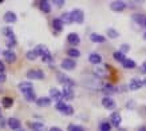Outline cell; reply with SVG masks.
Listing matches in <instances>:
<instances>
[{
	"instance_id": "21",
	"label": "cell",
	"mask_w": 146,
	"mask_h": 131,
	"mask_svg": "<svg viewBox=\"0 0 146 131\" xmlns=\"http://www.w3.org/2000/svg\"><path fill=\"white\" fill-rule=\"evenodd\" d=\"M22 94L24 95L26 101H28V102H34V101H36V95H35V92H34V90H27V91L22 92Z\"/></svg>"
},
{
	"instance_id": "32",
	"label": "cell",
	"mask_w": 146,
	"mask_h": 131,
	"mask_svg": "<svg viewBox=\"0 0 146 131\" xmlns=\"http://www.w3.org/2000/svg\"><path fill=\"white\" fill-rule=\"evenodd\" d=\"M67 54H68L70 58H79L80 56V51L76 50V48H70V50L67 51Z\"/></svg>"
},
{
	"instance_id": "12",
	"label": "cell",
	"mask_w": 146,
	"mask_h": 131,
	"mask_svg": "<svg viewBox=\"0 0 146 131\" xmlns=\"http://www.w3.org/2000/svg\"><path fill=\"white\" fill-rule=\"evenodd\" d=\"M143 86V80H139V79L134 78L130 80V83H129V88L130 90H138V88H141Z\"/></svg>"
},
{
	"instance_id": "9",
	"label": "cell",
	"mask_w": 146,
	"mask_h": 131,
	"mask_svg": "<svg viewBox=\"0 0 146 131\" xmlns=\"http://www.w3.org/2000/svg\"><path fill=\"white\" fill-rule=\"evenodd\" d=\"M102 106H103L105 109H107V110H114L115 107H117L115 102L113 101L111 98H109V96H106V98H103V99H102Z\"/></svg>"
},
{
	"instance_id": "34",
	"label": "cell",
	"mask_w": 146,
	"mask_h": 131,
	"mask_svg": "<svg viewBox=\"0 0 146 131\" xmlns=\"http://www.w3.org/2000/svg\"><path fill=\"white\" fill-rule=\"evenodd\" d=\"M122 66H123L125 68H134V67H135V62H134L133 59H126V60L122 63Z\"/></svg>"
},
{
	"instance_id": "24",
	"label": "cell",
	"mask_w": 146,
	"mask_h": 131,
	"mask_svg": "<svg viewBox=\"0 0 146 131\" xmlns=\"http://www.w3.org/2000/svg\"><path fill=\"white\" fill-rule=\"evenodd\" d=\"M19 90L24 92L27 90H34V86H32L31 82H22V83H19Z\"/></svg>"
},
{
	"instance_id": "35",
	"label": "cell",
	"mask_w": 146,
	"mask_h": 131,
	"mask_svg": "<svg viewBox=\"0 0 146 131\" xmlns=\"http://www.w3.org/2000/svg\"><path fill=\"white\" fill-rule=\"evenodd\" d=\"M26 56H27V59H28V60H31V62H32V60H35V59H36L38 56H39V55L36 54L35 50H31V51H28V52H27Z\"/></svg>"
},
{
	"instance_id": "38",
	"label": "cell",
	"mask_w": 146,
	"mask_h": 131,
	"mask_svg": "<svg viewBox=\"0 0 146 131\" xmlns=\"http://www.w3.org/2000/svg\"><path fill=\"white\" fill-rule=\"evenodd\" d=\"M99 130L101 131H110L111 130V124L107 122H103L101 123V126H99Z\"/></svg>"
},
{
	"instance_id": "36",
	"label": "cell",
	"mask_w": 146,
	"mask_h": 131,
	"mask_svg": "<svg viewBox=\"0 0 146 131\" xmlns=\"http://www.w3.org/2000/svg\"><path fill=\"white\" fill-rule=\"evenodd\" d=\"M67 131H84V128L82 126H78V124H70L67 127Z\"/></svg>"
},
{
	"instance_id": "6",
	"label": "cell",
	"mask_w": 146,
	"mask_h": 131,
	"mask_svg": "<svg viewBox=\"0 0 146 131\" xmlns=\"http://www.w3.org/2000/svg\"><path fill=\"white\" fill-rule=\"evenodd\" d=\"M110 8L115 12H121L126 8V3L125 1H121V0H115V1H111L110 3Z\"/></svg>"
},
{
	"instance_id": "10",
	"label": "cell",
	"mask_w": 146,
	"mask_h": 131,
	"mask_svg": "<svg viewBox=\"0 0 146 131\" xmlns=\"http://www.w3.org/2000/svg\"><path fill=\"white\" fill-rule=\"evenodd\" d=\"M7 124H8V127L11 128V130H13V131H16V130H19L20 128V120L19 119H16V118H9L8 120H7Z\"/></svg>"
},
{
	"instance_id": "43",
	"label": "cell",
	"mask_w": 146,
	"mask_h": 131,
	"mask_svg": "<svg viewBox=\"0 0 146 131\" xmlns=\"http://www.w3.org/2000/svg\"><path fill=\"white\" fill-rule=\"evenodd\" d=\"M54 4L56 5L58 8H60V7L64 5V1H63V0H55V1H54Z\"/></svg>"
},
{
	"instance_id": "29",
	"label": "cell",
	"mask_w": 146,
	"mask_h": 131,
	"mask_svg": "<svg viewBox=\"0 0 146 131\" xmlns=\"http://www.w3.org/2000/svg\"><path fill=\"white\" fill-rule=\"evenodd\" d=\"M1 103H3V106H4L5 109H9V107L13 105V99L9 98V96H4L3 101H1Z\"/></svg>"
},
{
	"instance_id": "54",
	"label": "cell",
	"mask_w": 146,
	"mask_h": 131,
	"mask_svg": "<svg viewBox=\"0 0 146 131\" xmlns=\"http://www.w3.org/2000/svg\"><path fill=\"white\" fill-rule=\"evenodd\" d=\"M145 27H146V24H145Z\"/></svg>"
},
{
	"instance_id": "31",
	"label": "cell",
	"mask_w": 146,
	"mask_h": 131,
	"mask_svg": "<svg viewBox=\"0 0 146 131\" xmlns=\"http://www.w3.org/2000/svg\"><path fill=\"white\" fill-rule=\"evenodd\" d=\"M114 59L115 60H118V62H121V63H123L127 58L125 56V54H122L121 51H117V52H114Z\"/></svg>"
},
{
	"instance_id": "22",
	"label": "cell",
	"mask_w": 146,
	"mask_h": 131,
	"mask_svg": "<svg viewBox=\"0 0 146 131\" xmlns=\"http://www.w3.org/2000/svg\"><path fill=\"white\" fill-rule=\"evenodd\" d=\"M31 128L34 131H47V127H46L44 123H39V122L31 123Z\"/></svg>"
},
{
	"instance_id": "50",
	"label": "cell",
	"mask_w": 146,
	"mask_h": 131,
	"mask_svg": "<svg viewBox=\"0 0 146 131\" xmlns=\"http://www.w3.org/2000/svg\"><path fill=\"white\" fill-rule=\"evenodd\" d=\"M138 131H146V127H141V128H139Z\"/></svg>"
},
{
	"instance_id": "30",
	"label": "cell",
	"mask_w": 146,
	"mask_h": 131,
	"mask_svg": "<svg viewBox=\"0 0 146 131\" xmlns=\"http://www.w3.org/2000/svg\"><path fill=\"white\" fill-rule=\"evenodd\" d=\"M1 32H3V35L7 36V39H9V38H13V36H15V34H13V31H12V28H11V27H4Z\"/></svg>"
},
{
	"instance_id": "47",
	"label": "cell",
	"mask_w": 146,
	"mask_h": 131,
	"mask_svg": "<svg viewBox=\"0 0 146 131\" xmlns=\"http://www.w3.org/2000/svg\"><path fill=\"white\" fill-rule=\"evenodd\" d=\"M5 82V75L4 74H0V83Z\"/></svg>"
},
{
	"instance_id": "53",
	"label": "cell",
	"mask_w": 146,
	"mask_h": 131,
	"mask_svg": "<svg viewBox=\"0 0 146 131\" xmlns=\"http://www.w3.org/2000/svg\"><path fill=\"white\" fill-rule=\"evenodd\" d=\"M16 131H24V130H23V128H19V130H16Z\"/></svg>"
},
{
	"instance_id": "41",
	"label": "cell",
	"mask_w": 146,
	"mask_h": 131,
	"mask_svg": "<svg viewBox=\"0 0 146 131\" xmlns=\"http://www.w3.org/2000/svg\"><path fill=\"white\" fill-rule=\"evenodd\" d=\"M63 114H64V115H72V114H74V109H72V107L68 105V106L66 107V110L63 111Z\"/></svg>"
},
{
	"instance_id": "14",
	"label": "cell",
	"mask_w": 146,
	"mask_h": 131,
	"mask_svg": "<svg viewBox=\"0 0 146 131\" xmlns=\"http://www.w3.org/2000/svg\"><path fill=\"white\" fill-rule=\"evenodd\" d=\"M18 20V18H16V13L12 12V11H7V12L4 13V22L5 23H15Z\"/></svg>"
},
{
	"instance_id": "25",
	"label": "cell",
	"mask_w": 146,
	"mask_h": 131,
	"mask_svg": "<svg viewBox=\"0 0 146 131\" xmlns=\"http://www.w3.org/2000/svg\"><path fill=\"white\" fill-rule=\"evenodd\" d=\"M60 20H62L63 24H70V23H72V16H71V12H66L63 13L62 16H60Z\"/></svg>"
},
{
	"instance_id": "49",
	"label": "cell",
	"mask_w": 146,
	"mask_h": 131,
	"mask_svg": "<svg viewBox=\"0 0 146 131\" xmlns=\"http://www.w3.org/2000/svg\"><path fill=\"white\" fill-rule=\"evenodd\" d=\"M127 107H129V109H130V107H134V102H133V101H130V102H129Z\"/></svg>"
},
{
	"instance_id": "52",
	"label": "cell",
	"mask_w": 146,
	"mask_h": 131,
	"mask_svg": "<svg viewBox=\"0 0 146 131\" xmlns=\"http://www.w3.org/2000/svg\"><path fill=\"white\" fill-rule=\"evenodd\" d=\"M143 39L146 40V32H145V34H143Z\"/></svg>"
},
{
	"instance_id": "16",
	"label": "cell",
	"mask_w": 146,
	"mask_h": 131,
	"mask_svg": "<svg viewBox=\"0 0 146 131\" xmlns=\"http://www.w3.org/2000/svg\"><path fill=\"white\" fill-rule=\"evenodd\" d=\"M67 40H68V43L72 44V46H76V44H79V42H80L79 35H78V34H75V32H71V34H68Z\"/></svg>"
},
{
	"instance_id": "42",
	"label": "cell",
	"mask_w": 146,
	"mask_h": 131,
	"mask_svg": "<svg viewBox=\"0 0 146 131\" xmlns=\"http://www.w3.org/2000/svg\"><path fill=\"white\" fill-rule=\"evenodd\" d=\"M129 50H130V46H129V44H122V46H121V52L122 54L129 52Z\"/></svg>"
},
{
	"instance_id": "2",
	"label": "cell",
	"mask_w": 146,
	"mask_h": 131,
	"mask_svg": "<svg viewBox=\"0 0 146 131\" xmlns=\"http://www.w3.org/2000/svg\"><path fill=\"white\" fill-rule=\"evenodd\" d=\"M71 16H72V22L78 23V24H82L84 20V13H83V11L79 8L71 11Z\"/></svg>"
},
{
	"instance_id": "20",
	"label": "cell",
	"mask_w": 146,
	"mask_h": 131,
	"mask_svg": "<svg viewBox=\"0 0 146 131\" xmlns=\"http://www.w3.org/2000/svg\"><path fill=\"white\" fill-rule=\"evenodd\" d=\"M90 40H91L93 43H105V42H106V38L99 35V34H91V35H90Z\"/></svg>"
},
{
	"instance_id": "23",
	"label": "cell",
	"mask_w": 146,
	"mask_h": 131,
	"mask_svg": "<svg viewBox=\"0 0 146 131\" xmlns=\"http://www.w3.org/2000/svg\"><path fill=\"white\" fill-rule=\"evenodd\" d=\"M34 50L36 51V54H38L39 56H43V55H46L47 52H50L48 48L46 47V46H43V44H39V46H36Z\"/></svg>"
},
{
	"instance_id": "48",
	"label": "cell",
	"mask_w": 146,
	"mask_h": 131,
	"mask_svg": "<svg viewBox=\"0 0 146 131\" xmlns=\"http://www.w3.org/2000/svg\"><path fill=\"white\" fill-rule=\"evenodd\" d=\"M48 131H63L62 128H59V127H51Z\"/></svg>"
},
{
	"instance_id": "13",
	"label": "cell",
	"mask_w": 146,
	"mask_h": 131,
	"mask_svg": "<svg viewBox=\"0 0 146 131\" xmlns=\"http://www.w3.org/2000/svg\"><path fill=\"white\" fill-rule=\"evenodd\" d=\"M36 105L39 107H48L51 105V98H47V96H42V98H38L36 99Z\"/></svg>"
},
{
	"instance_id": "27",
	"label": "cell",
	"mask_w": 146,
	"mask_h": 131,
	"mask_svg": "<svg viewBox=\"0 0 146 131\" xmlns=\"http://www.w3.org/2000/svg\"><path fill=\"white\" fill-rule=\"evenodd\" d=\"M94 75H95V76H97V78H103V76H106V71L103 70V68H101V67H95V68H94Z\"/></svg>"
},
{
	"instance_id": "51",
	"label": "cell",
	"mask_w": 146,
	"mask_h": 131,
	"mask_svg": "<svg viewBox=\"0 0 146 131\" xmlns=\"http://www.w3.org/2000/svg\"><path fill=\"white\" fill-rule=\"evenodd\" d=\"M143 86H146V78L143 79Z\"/></svg>"
},
{
	"instance_id": "26",
	"label": "cell",
	"mask_w": 146,
	"mask_h": 131,
	"mask_svg": "<svg viewBox=\"0 0 146 131\" xmlns=\"http://www.w3.org/2000/svg\"><path fill=\"white\" fill-rule=\"evenodd\" d=\"M40 9H42L43 12L48 13L50 11H51V3H50V1H47V0H44V1H40Z\"/></svg>"
},
{
	"instance_id": "45",
	"label": "cell",
	"mask_w": 146,
	"mask_h": 131,
	"mask_svg": "<svg viewBox=\"0 0 146 131\" xmlns=\"http://www.w3.org/2000/svg\"><path fill=\"white\" fill-rule=\"evenodd\" d=\"M141 72L142 74H146V60L143 62V64L141 66Z\"/></svg>"
},
{
	"instance_id": "33",
	"label": "cell",
	"mask_w": 146,
	"mask_h": 131,
	"mask_svg": "<svg viewBox=\"0 0 146 131\" xmlns=\"http://www.w3.org/2000/svg\"><path fill=\"white\" fill-rule=\"evenodd\" d=\"M107 36H109L110 39H117V38L119 36V32L115 31L114 28H109V30H107Z\"/></svg>"
},
{
	"instance_id": "19",
	"label": "cell",
	"mask_w": 146,
	"mask_h": 131,
	"mask_svg": "<svg viewBox=\"0 0 146 131\" xmlns=\"http://www.w3.org/2000/svg\"><path fill=\"white\" fill-rule=\"evenodd\" d=\"M102 91H103V94H106V95H111V94L117 92V87L113 86V84H105L102 87Z\"/></svg>"
},
{
	"instance_id": "18",
	"label": "cell",
	"mask_w": 146,
	"mask_h": 131,
	"mask_svg": "<svg viewBox=\"0 0 146 131\" xmlns=\"http://www.w3.org/2000/svg\"><path fill=\"white\" fill-rule=\"evenodd\" d=\"M89 62L91 63V64H99L102 62V56L99 55V54L94 52V54H90L89 55Z\"/></svg>"
},
{
	"instance_id": "3",
	"label": "cell",
	"mask_w": 146,
	"mask_h": 131,
	"mask_svg": "<svg viewBox=\"0 0 146 131\" xmlns=\"http://www.w3.org/2000/svg\"><path fill=\"white\" fill-rule=\"evenodd\" d=\"M58 82H59V83H62L63 86H70V87L75 86V82H74L71 78H68L67 75L62 74V72H59V74H58Z\"/></svg>"
},
{
	"instance_id": "15",
	"label": "cell",
	"mask_w": 146,
	"mask_h": 131,
	"mask_svg": "<svg viewBox=\"0 0 146 131\" xmlns=\"http://www.w3.org/2000/svg\"><path fill=\"white\" fill-rule=\"evenodd\" d=\"M3 55H4V59L8 62V63H13V62L16 60V54L13 52L12 50H5Z\"/></svg>"
},
{
	"instance_id": "39",
	"label": "cell",
	"mask_w": 146,
	"mask_h": 131,
	"mask_svg": "<svg viewBox=\"0 0 146 131\" xmlns=\"http://www.w3.org/2000/svg\"><path fill=\"white\" fill-rule=\"evenodd\" d=\"M42 59H43V62H44V63H51V62H52V56H51V54H50V52H47L46 55H43V56H42Z\"/></svg>"
},
{
	"instance_id": "40",
	"label": "cell",
	"mask_w": 146,
	"mask_h": 131,
	"mask_svg": "<svg viewBox=\"0 0 146 131\" xmlns=\"http://www.w3.org/2000/svg\"><path fill=\"white\" fill-rule=\"evenodd\" d=\"M15 44H16V38H15V36H13V38H9V39L7 40V46H8L9 48L13 47Z\"/></svg>"
},
{
	"instance_id": "28",
	"label": "cell",
	"mask_w": 146,
	"mask_h": 131,
	"mask_svg": "<svg viewBox=\"0 0 146 131\" xmlns=\"http://www.w3.org/2000/svg\"><path fill=\"white\" fill-rule=\"evenodd\" d=\"M52 26H54V28H55L58 32H60V31L63 30V23H62V20H60L59 18H58V19H54Z\"/></svg>"
},
{
	"instance_id": "44",
	"label": "cell",
	"mask_w": 146,
	"mask_h": 131,
	"mask_svg": "<svg viewBox=\"0 0 146 131\" xmlns=\"http://www.w3.org/2000/svg\"><path fill=\"white\" fill-rule=\"evenodd\" d=\"M5 124H7V122H5V119H4V116L0 114V127H4Z\"/></svg>"
},
{
	"instance_id": "17",
	"label": "cell",
	"mask_w": 146,
	"mask_h": 131,
	"mask_svg": "<svg viewBox=\"0 0 146 131\" xmlns=\"http://www.w3.org/2000/svg\"><path fill=\"white\" fill-rule=\"evenodd\" d=\"M110 119H111V124H114V126H119L121 122H122V116H121L119 112H113Z\"/></svg>"
},
{
	"instance_id": "46",
	"label": "cell",
	"mask_w": 146,
	"mask_h": 131,
	"mask_svg": "<svg viewBox=\"0 0 146 131\" xmlns=\"http://www.w3.org/2000/svg\"><path fill=\"white\" fill-rule=\"evenodd\" d=\"M4 72V64H3V62L0 60V74H3Z\"/></svg>"
},
{
	"instance_id": "4",
	"label": "cell",
	"mask_w": 146,
	"mask_h": 131,
	"mask_svg": "<svg viewBox=\"0 0 146 131\" xmlns=\"http://www.w3.org/2000/svg\"><path fill=\"white\" fill-rule=\"evenodd\" d=\"M27 78L35 80V79H44V72L42 70H30L27 71Z\"/></svg>"
},
{
	"instance_id": "5",
	"label": "cell",
	"mask_w": 146,
	"mask_h": 131,
	"mask_svg": "<svg viewBox=\"0 0 146 131\" xmlns=\"http://www.w3.org/2000/svg\"><path fill=\"white\" fill-rule=\"evenodd\" d=\"M131 20L138 27H145V24H146V16L142 15V13H134L133 16H131Z\"/></svg>"
},
{
	"instance_id": "7",
	"label": "cell",
	"mask_w": 146,
	"mask_h": 131,
	"mask_svg": "<svg viewBox=\"0 0 146 131\" xmlns=\"http://www.w3.org/2000/svg\"><path fill=\"white\" fill-rule=\"evenodd\" d=\"M75 60H72V59H64V60L60 63V67H62L63 70H66V71H71V70H74L75 68Z\"/></svg>"
},
{
	"instance_id": "8",
	"label": "cell",
	"mask_w": 146,
	"mask_h": 131,
	"mask_svg": "<svg viewBox=\"0 0 146 131\" xmlns=\"http://www.w3.org/2000/svg\"><path fill=\"white\" fill-rule=\"evenodd\" d=\"M62 95H63V99H66V101H71V99L74 98L72 87H70V86H64V87H63V91H62Z\"/></svg>"
},
{
	"instance_id": "37",
	"label": "cell",
	"mask_w": 146,
	"mask_h": 131,
	"mask_svg": "<svg viewBox=\"0 0 146 131\" xmlns=\"http://www.w3.org/2000/svg\"><path fill=\"white\" fill-rule=\"evenodd\" d=\"M67 103H64V102H58L56 103V106H55V107H56V110L58 111H60V112L63 114V111H64V110H66V107H67Z\"/></svg>"
},
{
	"instance_id": "11",
	"label": "cell",
	"mask_w": 146,
	"mask_h": 131,
	"mask_svg": "<svg viewBox=\"0 0 146 131\" xmlns=\"http://www.w3.org/2000/svg\"><path fill=\"white\" fill-rule=\"evenodd\" d=\"M50 98L54 99V101H56V103H58V102H62L60 99L63 98V95L58 88H51V90H50Z\"/></svg>"
},
{
	"instance_id": "1",
	"label": "cell",
	"mask_w": 146,
	"mask_h": 131,
	"mask_svg": "<svg viewBox=\"0 0 146 131\" xmlns=\"http://www.w3.org/2000/svg\"><path fill=\"white\" fill-rule=\"evenodd\" d=\"M83 84L87 88H91V90H99V88H102L101 79L97 78L95 75H93V76H83Z\"/></svg>"
}]
</instances>
